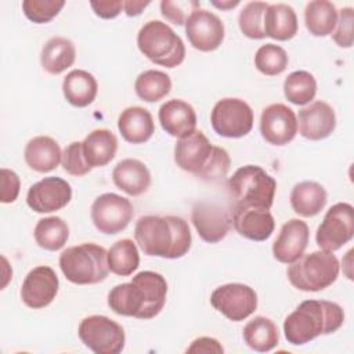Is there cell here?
Returning a JSON list of instances; mask_svg holds the SVG:
<instances>
[{
    "label": "cell",
    "mask_w": 354,
    "mask_h": 354,
    "mask_svg": "<svg viewBox=\"0 0 354 354\" xmlns=\"http://www.w3.org/2000/svg\"><path fill=\"white\" fill-rule=\"evenodd\" d=\"M167 282L155 271H141L130 282L113 286L108 293V306L123 317L151 319L165 307Z\"/></svg>",
    "instance_id": "6da1fadb"
},
{
    "label": "cell",
    "mask_w": 354,
    "mask_h": 354,
    "mask_svg": "<svg viewBox=\"0 0 354 354\" xmlns=\"http://www.w3.org/2000/svg\"><path fill=\"white\" fill-rule=\"evenodd\" d=\"M134 239L147 256L180 259L192 243L188 223L180 216H142L134 227Z\"/></svg>",
    "instance_id": "7a4b0ae2"
},
{
    "label": "cell",
    "mask_w": 354,
    "mask_h": 354,
    "mask_svg": "<svg viewBox=\"0 0 354 354\" xmlns=\"http://www.w3.org/2000/svg\"><path fill=\"white\" fill-rule=\"evenodd\" d=\"M344 322L343 308L328 300H304L283 321L288 343L303 346L321 335H330Z\"/></svg>",
    "instance_id": "3957f363"
},
{
    "label": "cell",
    "mask_w": 354,
    "mask_h": 354,
    "mask_svg": "<svg viewBox=\"0 0 354 354\" xmlns=\"http://www.w3.org/2000/svg\"><path fill=\"white\" fill-rule=\"evenodd\" d=\"M227 189L234 206L270 210L274 203L277 181L263 167L246 165L235 170L227 180Z\"/></svg>",
    "instance_id": "277c9868"
},
{
    "label": "cell",
    "mask_w": 354,
    "mask_h": 354,
    "mask_svg": "<svg viewBox=\"0 0 354 354\" xmlns=\"http://www.w3.org/2000/svg\"><path fill=\"white\" fill-rule=\"evenodd\" d=\"M58 263L65 278L76 285H94L109 274L108 252L94 242L66 248Z\"/></svg>",
    "instance_id": "5b68a950"
},
{
    "label": "cell",
    "mask_w": 354,
    "mask_h": 354,
    "mask_svg": "<svg viewBox=\"0 0 354 354\" xmlns=\"http://www.w3.org/2000/svg\"><path fill=\"white\" fill-rule=\"evenodd\" d=\"M340 264L333 252L315 250L301 254L290 263L286 275L292 286L303 292H319L330 286L339 277Z\"/></svg>",
    "instance_id": "8992f818"
},
{
    "label": "cell",
    "mask_w": 354,
    "mask_h": 354,
    "mask_svg": "<svg viewBox=\"0 0 354 354\" xmlns=\"http://www.w3.org/2000/svg\"><path fill=\"white\" fill-rule=\"evenodd\" d=\"M138 50L153 64L176 68L185 58V46L181 37L165 22L151 19L141 26L137 35Z\"/></svg>",
    "instance_id": "52a82bcc"
},
{
    "label": "cell",
    "mask_w": 354,
    "mask_h": 354,
    "mask_svg": "<svg viewBox=\"0 0 354 354\" xmlns=\"http://www.w3.org/2000/svg\"><path fill=\"white\" fill-rule=\"evenodd\" d=\"M77 335L82 343L95 354H119L124 348V329L105 315H90L80 321Z\"/></svg>",
    "instance_id": "ba28073f"
},
{
    "label": "cell",
    "mask_w": 354,
    "mask_h": 354,
    "mask_svg": "<svg viewBox=\"0 0 354 354\" xmlns=\"http://www.w3.org/2000/svg\"><path fill=\"white\" fill-rule=\"evenodd\" d=\"M254 116L250 105L241 98H221L212 112L210 123L213 130L227 138H241L250 133Z\"/></svg>",
    "instance_id": "9c48e42d"
},
{
    "label": "cell",
    "mask_w": 354,
    "mask_h": 354,
    "mask_svg": "<svg viewBox=\"0 0 354 354\" xmlns=\"http://www.w3.org/2000/svg\"><path fill=\"white\" fill-rule=\"evenodd\" d=\"M354 236V207L347 202L335 203L328 209L317 228L315 241L322 250L335 252Z\"/></svg>",
    "instance_id": "30bf717a"
},
{
    "label": "cell",
    "mask_w": 354,
    "mask_h": 354,
    "mask_svg": "<svg viewBox=\"0 0 354 354\" xmlns=\"http://www.w3.org/2000/svg\"><path fill=\"white\" fill-rule=\"evenodd\" d=\"M134 209L127 198L113 192H105L91 205V221L94 227L106 235L123 231L131 221Z\"/></svg>",
    "instance_id": "8fae6325"
},
{
    "label": "cell",
    "mask_w": 354,
    "mask_h": 354,
    "mask_svg": "<svg viewBox=\"0 0 354 354\" xmlns=\"http://www.w3.org/2000/svg\"><path fill=\"white\" fill-rule=\"evenodd\" d=\"M210 304L230 321L239 322L256 311L257 293L243 283H225L212 292Z\"/></svg>",
    "instance_id": "7c38bea8"
},
{
    "label": "cell",
    "mask_w": 354,
    "mask_h": 354,
    "mask_svg": "<svg viewBox=\"0 0 354 354\" xmlns=\"http://www.w3.org/2000/svg\"><path fill=\"white\" fill-rule=\"evenodd\" d=\"M191 221L202 241L217 243L224 239L232 225L231 213L214 201H199L192 206Z\"/></svg>",
    "instance_id": "4fadbf2b"
},
{
    "label": "cell",
    "mask_w": 354,
    "mask_h": 354,
    "mask_svg": "<svg viewBox=\"0 0 354 354\" xmlns=\"http://www.w3.org/2000/svg\"><path fill=\"white\" fill-rule=\"evenodd\" d=\"M185 35L194 48L209 53L221 46L225 29L223 21L214 12L199 8L188 17Z\"/></svg>",
    "instance_id": "5bb4252c"
},
{
    "label": "cell",
    "mask_w": 354,
    "mask_h": 354,
    "mask_svg": "<svg viewBox=\"0 0 354 354\" xmlns=\"http://www.w3.org/2000/svg\"><path fill=\"white\" fill-rule=\"evenodd\" d=\"M72 199L71 184L61 177H44L30 185L26 194L28 206L36 213H51L65 207Z\"/></svg>",
    "instance_id": "9a60e30c"
},
{
    "label": "cell",
    "mask_w": 354,
    "mask_h": 354,
    "mask_svg": "<svg viewBox=\"0 0 354 354\" xmlns=\"http://www.w3.org/2000/svg\"><path fill=\"white\" fill-rule=\"evenodd\" d=\"M260 133L271 145L289 144L297 134L296 113L292 108L279 102L266 106L260 116Z\"/></svg>",
    "instance_id": "2e32d148"
},
{
    "label": "cell",
    "mask_w": 354,
    "mask_h": 354,
    "mask_svg": "<svg viewBox=\"0 0 354 354\" xmlns=\"http://www.w3.org/2000/svg\"><path fill=\"white\" fill-rule=\"evenodd\" d=\"M59 281L55 271L48 266L32 268L21 286V300L33 310L47 307L57 296Z\"/></svg>",
    "instance_id": "e0dca14e"
},
{
    "label": "cell",
    "mask_w": 354,
    "mask_h": 354,
    "mask_svg": "<svg viewBox=\"0 0 354 354\" xmlns=\"http://www.w3.org/2000/svg\"><path fill=\"white\" fill-rule=\"evenodd\" d=\"M297 129L307 140H324L336 129V113L328 102L314 101L299 111Z\"/></svg>",
    "instance_id": "ac0fdd59"
},
{
    "label": "cell",
    "mask_w": 354,
    "mask_h": 354,
    "mask_svg": "<svg viewBox=\"0 0 354 354\" xmlns=\"http://www.w3.org/2000/svg\"><path fill=\"white\" fill-rule=\"evenodd\" d=\"M308 239V225L303 220L290 218L281 227V231L272 243V254L279 263L290 264L304 254Z\"/></svg>",
    "instance_id": "d6986e66"
},
{
    "label": "cell",
    "mask_w": 354,
    "mask_h": 354,
    "mask_svg": "<svg viewBox=\"0 0 354 354\" xmlns=\"http://www.w3.org/2000/svg\"><path fill=\"white\" fill-rule=\"evenodd\" d=\"M231 220L239 235L256 242L268 239L275 228V220L271 212L260 207L234 206Z\"/></svg>",
    "instance_id": "ffe728a7"
},
{
    "label": "cell",
    "mask_w": 354,
    "mask_h": 354,
    "mask_svg": "<svg viewBox=\"0 0 354 354\" xmlns=\"http://www.w3.org/2000/svg\"><path fill=\"white\" fill-rule=\"evenodd\" d=\"M212 149L213 145L207 137L201 130H195L192 134L178 138L176 142L174 162L181 170L198 176V173L206 165Z\"/></svg>",
    "instance_id": "44dd1931"
},
{
    "label": "cell",
    "mask_w": 354,
    "mask_h": 354,
    "mask_svg": "<svg viewBox=\"0 0 354 354\" xmlns=\"http://www.w3.org/2000/svg\"><path fill=\"white\" fill-rule=\"evenodd\" d=\"M162 129L176 138H184L196 130V112L184 100H169L159 108L158 113Z\"/></svg>",
    "instance_id": "7402d4cb"
},
{
    "label": "cell",
    "mask_w": 354,
    "mask_h": 354,
    "mask_svg": "<svg viewBox=\"0 0 354 354\" xmlns=\"http://www.w3.org/2000/svg\"><path fill=\"white\" fill-rule=\"evenodd\" d=\"M113 184L130 196H138L147 192L151 185V173L145 163L138 159L127 158L113 167Z\"/></svg>",
    "instance_id": "603a6c76"
},
{
    "label": "cell",
    "mask_w": 354,
    "mask_h": 354,
    "mask_svg": "<svg viewBox=\"0 0 354 354\" xmlns=\"http://www.w3.org/2000/svg\"><path fill=\"white\" fill-rule=\"evenodd\" d=\"M118 129L124 141L144 144L155 133V123L151 112L142 106H129L118 118Z\"/></svg>",
    "instance_id": "cb8c5ba5"
},
{
    "label": "cell",
    "mask_w": 354,
    "mask_h": 354,
    "mask_svg": "<svg viewBox=\"0 0 354 354\" xmlns=\"http://www.w3.org/2000/svg\"><path fill=\"white\" fill-rule=\"evenodd\" d=\"M24 158L32 170L48 173L59 165L62 151L54 138L48 136H36L28 141L24 151Z\"/></svg>",
    "instance_id": "d4e9b609"
},
{
    "label": "cell",
    "mask_w": 354,
    "mask_h": 354,
    "mask_svg": "<svg viewBox=\"0 0 354 354\" xmlns=\"http://www.w3.org/2000/svg\"><path fill=\"white\" fill-rule=\"evenodd\" d=\"M86 162L91 169L106 166L116 155L118 138L108 129H95L82 141Z\"/></svg>",
    "instance_id": "484cf974"
},
{
    "label": "cell",
    "mask_w": 354,
    "mask_h": 354,
    "mask_svg": "<svg viewBox=\"0 0 354 354\" xmlns=\"http://www.w3.org/2000/svg\"><path fill=\"white\" fill-rule=\"evenodd\" d=\"M299 29L297 17L295 10L285 3L268 4L264 14V33L266 36L286 41L296 36Z\"/></svg>",
    "instance_id": "4316f807"
},
{
    "label": "cell",
    "mask_w": 354,
    "mask_h": 354,
    "mask_svg": "<svg viewBox=\"0 0 354 354\" xmlns=\"http://www.w3.org/2000/svg\"><path fill=\"white\" fill-rule=\"evenodd\" d=\"M328 194L317 181L297 183L290 192V206L301 217H314L325 207Z\"/></svg>",
    "instance_id": "83f0119b"
},
{
    "label": "cell",
    "mask_w": 354,
    "mask_h": 354,
    "mask_svg": "<svg viewBox=\"0 0 354 354\" xmlns=\"http://www.w3.org/2000/svg\"><path fill=\"white\" fill-rule=\"evenodd\" d=\"M62 93L71 105L76 108H84L95 100L98 93V83L90 72L83 69H73L64 77Z\"/></svg>",
    "instance_id": "f1b7e54d"
},
{
    "label": "cell",
    "mask_w": 354,
    "mask_h": 354,
    "mask_svg": "<svg viewBox=\"0 0 354 354\" xmlns=\"http://www.w3.org/2000/svg\"><path fill=\"white\" fill-rule=\"evenodd\" d=\"M76 48L72 40L55 36L46 41L40 53L41 68L50 75H59L73 65Z\"/></svg>",
    "instance_id": "f546056e"
},
{
    "label": "cell",
    "mask_w": 354,
    "mask_h": 354,
    "mask_svg": "<svg viewBox=\"0 0 354 354\" xmlns=\"http://www.w3.org/2000/svg\"><path fill=\"white\" fill-rule=\"evenodd\" d=\"M243 340L254 351H271L279 343L278 326L267 317H254L243 328Z\"/></svg>",
    "instance_id": "4dcf8cb0"
},
{
    "label": "cell",
    "mask_w": 354,
    "mask_h": 354,
    "mask_svg": "<svg viewBox=\"0 0 354 354\" xmlns=\"http://www.w3.org/2000/svg\"><path fill=\"white\" fill-rule=\"evenodd\" d=\"M304 22L313 36L324 37L333 32L337 22V10L328 0H313L306 4Z\"/></svg>",
    "instance_id": "1f68e13d"
},
{
    "label": "cell",
    "mask_w": 354,
    "mask_h": 354,
    "mask_svg": "<svg viewBox=\"0 0 354 354\" xmlns=\"http://www.w3.org/2000/svg\"><path fill=\"white\" fill-rule=\"evenodd\" d=\"M36 243L46 250L55 252L64 248L69 238V227L58 216H50L40 218L33 230Z\"/></svg>",
    "instance_id": "d6a6232c"
},
{
    "label": "cell",
    "mask_w": 354,
    "mask_h": 354,
    "mask_svg": "<svg viewBox=\"0 0 354 354\" xmlns=\"http://www.w3.org/2000/svg\"><path fill=\"white\" fill-rule=\"evenodd\" d=\"M134 90L140 100L145 102H156L170 93L171 79L166 72L148 69L137 76Z\"/></svg>",
    "instance_id": "836d02e7"
},
{
    "label": "cell",
    "mask_w": 354,
    "mask_h": 354,
    "mask_svg": "<svg viewBox=\"0 0 354 354\" xmlns=\"http://www.w3.org/2000/svg\"><path fill=\"white\" fill-rule=\"evenodd\" d=\"M138 266H140L138 249L136 246V242H133L131 239L129 238L120 239L109 248L108 267L111 272L120 277H129L138 268Z\"/></svg>",
    "instance_id": "e575fe53"
},
{
    "label": "cell",
    "mask_w": 354,
    "mask_h": 354,
    "mask_svg": "<svg viewBox=\"0 0 354 354\" xmlns=\"http://www.w3.org/2000/svg\"><path fill=\"white\" fill-rule=\"evenodd\" d=\"M283 94L295 105L311 102L317 94V80L307 71H295L283 82Z\"/></svg>",
    "instance_id": "d590c367"
},
{
    "label": "cell",
    "mask_w": 354,
    "mask_h": 354,
    "mask_svg": "<svg viewBox=\"0 0 354 354\" xmlns=\"http://www.w3.org/2000/svg\"><path fill=\"white\" fill-rule=\"evenodd\" d=\"M268 8V3L249 1L243 6L238 15V25L241 32L253 40L266 37L264 33V14Z\"/></svg>",
    "instance_id": "8d00e7d4"
},
{
    "label": "cell",
    "mask_w": 354,
    "mask_h": 354,
    "mask_svg": "<svg viewBox=\"0 0 354 354\" xmlns=\"http://www.w3.org/2000/svg\"><path fill=\"white\" fill-rule=\"evenodd\" d=\"M288 62L286 51L278 44H263L254 54V66L266 76L281 75L286 69Z\"/></svg>",
    "instance_id": "74e56055"
},
{
    "label": "cell",
    "mask_w": 354,
    "mask_h": 354,
    "mask_svg": "<svg viewBox=\"0 0 354 354\" xmlns=\"http://www.w3.org/2000/svg\"><path fill=\"white\" fill-rule=\"evenodd\" d=\"M64 6V0H24L22 11L29 21L47 24L59 14Z\"/></svg>",
    "instance_id": "f35d334b"
},
{
    "label": "cell",
    "mask_w": 354,
    "mask_h": 354,
    "mask_svg": "<svg viewBox=\"0 0 354 354\" xmlns=\"http://www.w3.org/2000/svg\"><path fill=\"white\" fill-rule=\"evenodd\" d=\"M230 166H231V158H230L228 152L221 147L213 145L212 153H210L206 165L198 173L196 177L203 181L216 183V181H220L224 177H227Z\"/></svg>",
    "instance_id": "ab89813d"
},
{
    "label": "cell",
    "mask_w": 354,
    "mask_h": 354,
    "mask_svg": "<svg viewBox=\"0 0 354 354\" xmlns=\"http://www.w3.org/2000/svg\"><path fill=\"white\" fill-rule=\"evenodd\" d=\"M201 8L196 0H163L160 1V12L163 18L174 25H185L188 17Z\"/></svg>",
    "instance_id": "60d3db41"
},
{
    "label": "cell",
    "mask_w": 354,
    "mask_h": 354,
    "mask_svg": "<svg viewBox=\"0 0 354 354\" xmlns=\"http://www.w3.org/2000/svg\"><path fill=\"white\" fill-rule=\"evenodd\" d=\"M61 163L64 170L71 176L80 177L91 171V167L86 162L83 145L80 141H73L65 147V149L62 151Z\"/></svg>",
    "instance_id": "b9f144b4"
},
{
    "label": "cell",
    "mask_w": 354,
    "mask_h": 354,
    "mask_svg": "<svg viewBox=\"0 0 354 354\" xmlns=\"http://www.w3.org/2000/svg\"><path fill=\"white\" fill-rule=\"evenodd\" d=\"M353 22L354 11L351 7H344L337 12V22L332 32V39L339 47L348 48L353 46Z\"/></svg>",
    "instance_id": "7bdbcfd3"
},
{
    "label": "cell",
    "mask_w": 354,
    "mask_h": 354,
    "mask_svg": "<svg viewBox=\"0 0 354 354\" xmlns=\"http://www.w3.org/2000/svg\"><path fill=\"white\" fill-rule=\"evenodd\" d=\"M21 189V180L14 170L1 169V191L0 201L1 203H12L17 201Z\"/></svg>",
    "instance_id": "ee69618b"
},
{
    "label": "cell",
    "mask_w": 354,
    "mask_h": 354,
    "mask_svg": "<svg viewBox=\"0 0 354 354\" xmlns=\"http://www.w3.org/2000/svg\"><path fill=\"white\" fill-rule=\"evenodd\" d=\"M95 15L104 19H112L118 17L123 8V1H91L90 3Z\"/></svg>",
    "instance_id": "f6af8a7d"
},
{
    "label": "cell",
    "mask_w": 354,
    "mask_h": 354,
    "mask_svg": "<svg viewBox=\"0 0 354 354\" xmlns=\"http://www.w3.org/2000/svg\"><path fill=\"white\" fill-rule=\"evenodd\" d=\"M187 353H224L223 346L220 344L218 340L213 337H198L195 339L191 346L187 348Z\"/></svg>",
    "instance_id": "bcb514c9"
},
{
    "label": "cell",
    "mask_w": 354,
    "mask_h": 354,
    "mask_svg": "<svg viewBox=\"0 0 354 354\" xmlns=\"http://www.w3.org/2000/svg\"><path fill=\"white\" fill-rule=\"evenodd\" d=\"M149 6V1H138V0H129L123 1V10L127 17H137L140 15L145 7Z\"/></svg>",
    "instance_id": "7dc6e473"
},
{
    "label": "cell",
    "mask_w": 354,
    "mask_h": 354,
    "mask_svg": "<svg viewBox=\"0 0 354 354\" xmlns=\"http://www.w3.org/2000/svg\"><path fill=\"white\" fill-rule=\"evenodd\" d=\"M212 4L220 10H231L239 4L238 0H225V1H212Z\"/></svg>",
    "instance_id": "c3c4849f"
}]
</instances>
